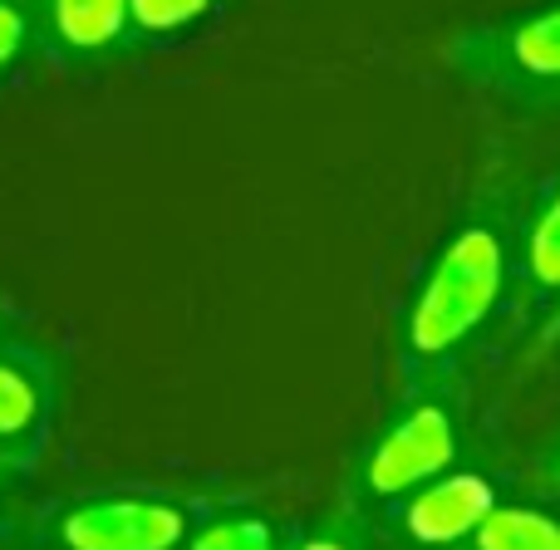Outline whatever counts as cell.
I'll return each instance as SVG.
<instances>
[{
    "label": "cell",
    "instance_id": "1",
    "mask_svg": "<svg viewBox=\"0 0 560 550\" xmlns=\"http://www.w3.org/2000/svg\"><path fill=\"white\" fill-rule=\"evenodd\" d=\"M506 285H512V226L502 212L482 207L453 226L408 300L404 344H398V398L457 384V368L477 335L492 325Z\"/></svg>",
    "mask_w": 560,
    "mask_h": 550
},
{
    "label": "cell",
    "instance_id": "2",
    "mask_svg": "<svg viewBox=\"0 0 560 550\" xmlns=\"http://www.w3.org/2000/svg\"><path fill=\"white\" fill-rule=\"evenodd\" d=\"M463 453V408L453 388H428L418 398H398L394 418L369 437L354 467V496L394 506L398 496L418 492L423 482L453 472Z\"/></svg>",
    "mask_w": 560,
    "mask_h": 550
},
{
    "label": "cell",
    "instance_id": "3",
    "mask_svg": "<svg viewBox=\"0 0 560 550\" xmlns=\"http://www.w3.org/2000/svg\"><path fill=\"white\" fill-rule=\"evenodd\" d=\"M447 65L487 94H502L522 108H541L546 94L560 89V0L463 30L447 45Z\"/></svg>",
    "mask_w": 560,
    "mask_h": 550
},
{
    "label": "cell",
    "instance_id": "4",
    "mask_svg": "<svg viewBox=\"0 0 560 550\" xmlns=\"http://www.w3.org/2000/svg\"><path fill=\"white\" fill-rule=\"evenodd\" d=\"M59 550H177L192 541V512L158 492H94L49 516Z\"/></svg>",
    "mask_w": 560,
    "mask_h": 550
},
{
    "label": "cell",
    "instance_id": "5",
    "mask_svg": "<svg viewBox=\"0 0 560 550\" xmlns=\"http://www.w3.org/2000/svg\"><path fill=\"white\" fill-rule=\"evenodd\" d=\"M497 506H502V492H497L492 477L477 472V467H453V472L423 482L418 492L398 496L388 506V522H394V536L408 550H453Z\"/></svg>",
    "mask_w": 560,
    "mask_h": 550
},
{
    "label": "cell",
    "instance_id": "6",
    "mask_svg": "<svg viewBox=\"0 0 560 550\" xmlns=\"http://www.w3.org/2000/svg\"><path fill=\"white\" fill-rule=\"evenodd\" d=\"M59 413V364L49 349L5 339L0 344V453L35 472Z\"/></svg>",
    "mask_w": 560,
    "mask_h": 550
},
{
    "label": "cell",
    "instance_id": "7",
    "mask_svg": "<svg viewBox=\"0 0 560 550\" xmlns=\"http://www.w3.org/2000/svg\"><path fill=\"white\" fill-rule=\"evenodd\" d=\"M30 10L39 39L74 65H98L138 45L128 25V0H30Z\"/></svg>",
    "mask_w": 560,
    "mask_h": 550
},
{
    "label": "cell",
    "instance_id": "8",
    "mask_svg": "<svg viewBox=\"0 0 560 550\" xmlns=\"http://www.w3.org/2000/svg\"><path fill=\"white\" fill-rule=\"evenodd\" d=\"M522 280L526 295L551 309V300L560 295V177L541 187L522 232Z\"/></svg>",
    "mask_w": 560,
    "mask_h": 550
},
{
    "label": "cell",
    "instance_id": "9",
    "mask_svg": "<svg viewBox=\"0 0 560 550\" xmlns=\"http://www.w3.org/2000/svg\"><path fill=\"white\" fill-rule=\"evenodd\" d=\"M453 550H560V516L546 512V506L502 502Z\"/></svg>",
    "mask_w": 560,
    "mask_h": 550
},
{
    "label": "cell",
    "instance_id": "10",
    "mask_svg": "<svg viewBox=\"0 0 560 550\" xmlns=\"http://www.w3.org/2000/svg\"><path fill=\"white\" fill-rule=\"evenodd\" d=\"M217 0H128V25L133 39H173L192 30Z\"/></svg>",
    "mask_w": 560,
    "mask_h": 550
},
{
    "label": "cell",
    "instance_id": "11",
    "mask_svg": "<svg viewBox=\"0 0 560 550\" xmlns=\"http://www.w3.org/2000/svg\"><path fill=\"white\" fill-rule=\"evenodd\" d=\"M187 550H285L266 516H217L187 541Z\"/></svg>",
    "mask_w": 560,
    "mask_h": 550
},
{
    "label": "cell",
    "instance_id": "12",
    "mask_svg": "<svg viewBox=\"0 0 560 550\" xmlns=\"http://www.w3.org/2000/svg\"><path fill=\"white\" fill-rule=\"evenodd\" d=\"M285 550H369V526L359 506H339V512L319 516L310 531H300Z\"/></svg>",
    "mask_w": 560,
    "mask_h": 550
},
{
    "label": "cell",
    "instance_id": "13",
    "mask_svg": "<svg viewBox=\"0 0 560 550\" xmlns=\"http://www.w3.org/2000/svg\"><path fill=\"white\" fill-rule=\"evenodd\" d=\"M35 39H39V30H35L30 0H0V74L15 69Z\"/></svg>",
    "mask_w": 560,
    "mask_h": 550
},
{
    "label": "cell",
    "instance_id": "14",
    "mask_svg": "<svg viewBox=\"0 0 560 550\" xmlns=\"http://www.w3.org/2000/svg\"><path fill=\"white\" fill-rule=\"evenodd\" d=\"M536 482H541L551 496H560V433L551 437V447L536 457Z\"/></svg>",
    "mask_w": 560,
    "mask_h": 550
},
{
    "label": "cell",
    "instance_id": "15",
    "mask_svg": "<svg viewBox=\"0 0 560 550\" xmlns=\"http://www.w3.org/2000/svg\"><path fill=\"white\" fill-rule=\"evenodd\" d=\"M551 344H560V295L551 300V309H546V315H541V329H536V354H546V349H551Z\"/></svg>",
    "mask_w": 560,
    "mask_h": 550
},
{
    "label": "cell",
    "instance_id": "16",
    "mask_svg": "<svg viewBox=\"0 0 560 550\" xmlns=\"http://www.w3.org/2000/svg\"><path fill=\"white\" fill-rule=\"evenodd\" d=\"M25 477H30V467H20L10 453H0V487H10V482H25Z\"/></svg>",
    "mask_w": 560,
    "mask_h": 550
},
{
    "label": "cell",
    "instance_id": "17",
    "mask_svg": "<svg viewBox=\"0 0 560 550\" xmlns=\"http://www.w3.org/2000/svg\"><path fill=\"white\" fill-rule=\"evenodd\" d=\"M541 108H560V89H556V94H546V104Z\"/></svg>",
    "mask_w": 560,
    "mask_h": 550
},
{
    "label": "cell",
    "instance_id": "18",
    "mask_svg": "<svg viewBox=\"0 0 560 550\" xmlns=\"http://www.w3.org/2000/svg\"><path fill=\"white\" fill-rule=\"evenodd\" d=\"M5 339H10V335H5V319H0V344H5Z\"/></svg>",
    "mask_w": 560,
    "mask_h": 550
}]
</instances>
